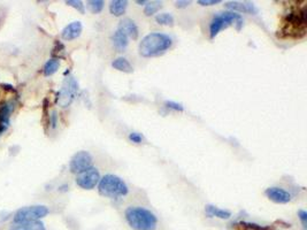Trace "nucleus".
<instances>
[{"label": "nucleus", "mask_w": 307, "mask_h": 230, "mask_svg": "<svg viewBox=\"0 0 307 230\" xmlns=\"http://www.w3.org/2000/svg\"><path fill=\"white\" fill-rule=\"evenodd\" d=\"M307 18L306 8L298 9V11L290 12L284 16L282 22V28L279 31L282 38H293L298 39L306 35Z\"/></svg>", "instance_id": "1"}, {"label": "nucleus", "mask_w": 307, "mask_h": 230, "mask_svg": "<svg viewBox=\"0 0 307 230\" xmlns=\"http://www.w3.org/2000/svg\"><path fill=\"white\" fill-rule=\"evenodd\" d=\"M171 44H173V41L168 35L161 34V32H151L142 39L138 51L144 58L158 57L169 50Z\"/></svg>", "instance_id": "2"}, {"label": "nucleus", "mask_w": 307, "mask_h": 230, "mask_svg": "<svg viewBox=\"0 0 307 230\" xmlns=\"http://www.w3.org/2000/svg\"><path fill=\"white\" fill-rule=\"evenodd\" d=\"M125 220L134 230H156L157 216L151 211L140 206H130L124 212Z\"/></svg>", "instance_id": "3"}, {"label": "nucleus", "mask_w": 307, "mask_h": 230, "mask_svg": "<svg viewBox=\"0 0 307 230\" xmlns=\"http://www.w3.org/2000/svg\"><path fill=\"white\" fill-rule=\"evenodd\" d=\"M98 191L106 198H118L128 195V185L120 177L113 174H107L101 177L98 183Z\"/></svg>", "instance_id": "4"}, {"label": "nucleus", "mask_w": 307, "mask_h": 230, "mask_svg": "<svg viewBox=\"0 0 307 230\" xmlns=\"http://www.w3.org/2000/svg\"><path fill=\"white\" fill-rule=\"evenodd\" d=\"M236 24L237 31H239L243 27L244 20L242 18V15L238 14V13L235 12H223L219 13L214 16L212 22L210 24V35L211 38L216 37L219 35V32L223 29H227L230 24Z\"/></svg>", "instance_id": "5"}, {"label": "nucleus", "mask_w": 307, "mask_h": 230, "mask_svg": "<svg viewBox=\"0 0 307 230\" xmlns=\"http://www.w3.org/2000/svg\"><path fill=\"white\" fill-rule=\"evenodd\" d=\"M78 91V83L72 76H67L62 83L61 90L58 92L57 103L61 107H68L75 99Z\"/></svg>", "instance_id": "6"}, {"label": "nucleus", "mask_w": 307, "mask_h": 230, "mask_svg": "<svg viewBox=\"0 0 307 230\" xmlns=\"http://www.w3.org/2000/svg\"><path fill=\"white\" fill-rule=\"evenodd\" d=\"M48 208L46 206H28L20 208L14 215V223L37 221V220L44 218L48 214Z\"/></svg>", "instance_id": "7"}, {"label": "nucleus", "mask_w": 307, "mask_h": 230, "mask_svg": "<svg viewBox=\"0 0 307 230\" xmlns=\"http://www.w3.org/2000/svg\"><path fill=\"white\" fill-rule=\"evenodd\" d=\"M100 179L101 177L100 174H99V170L97 168H94V167H91V168L87 169L85 172L77 174L76 183H77V185L82 189L92 190L98 185Z\"/></svg>", "instance_id": "8"}, {"label": "nucleus", "mask_w": 307, "mask_h": 230, "mask_svg": "<svg viewBox=\"0 0 307 230\" xmlns=\"http://www.w3.org/2000/svg\"><path fill=\"white\" fill-rule=\"evenodd\" d=\"M92 162H94V160H92L90 153L87 152V151H80V152H77L71 158L69 168H71V173L80 174L91 168Z\"/></svg>", "instance_id": "9"}, {"label": "nucleus", "mask_w": 307, "mask_h": 230, "mask_svg": "<svg viewBox=\"0 0 307 230\" xmlns=\"http://www.w3.org/2000/svg\"><path fill=\"white\" fill-rule=\"evenodd\" d=\"M265 195L267 198L276 204H286L291 200V193L282 188H277V186L266 189Z\"/></svg>", "instance_id": "10"}, {"label": "nucleus", "mask_w": 307, "mask_h": 230, "mask_svg": "<svg viewBox=\"0 0 307 230\" xmlns=\"http://www.w3.org/2000/svg\"><path fill=\"white\" fill-rule=\"evenodd\" d=\"M226 7L232 9V12L247 13V14H258L259 9L252 2H242V1H229L226 2Z\"/></svg>", "instance_id": "11"}, {"label": "nucleus", "mask_w": 307, "mask_h": 230, "mask_svg": "<svg viewBox=\"0 0 307 230\" xmlns=\"http://www.w3.org/2000/svg\"><path fill=\"white\" fill-rule=\"evenodd\" d=\"M118 30H121L122 32H124L128 37L133 38L134 41H136L140 36V30H138V27L136 25L133 20L129 18H125L123 20H121L120 23H118Z\"/></svg>", "instance_id": "12"}, {"label": "nucleus", "mask_w": 307, "mask_h": 230, "mask_svg": "<svg viewBox=\"0 0 307 230\" xmlns=\"http://www.w3.org/2000/svg\"><path fill=\"white\" fill-rule=\"evenodd\" d=\"M82 30H83V25L80 21H74L66 27L61 32L62 38L65 41H72V39H76L77 37H80L82 34Z\"/></svg>", "instance_id": "13"}, {"label": "nucleus", "mask_w": 307, "mask_h": 230, "mask_svg": "<svg viewBox=\"0 0 307 230\" xmlns=\"http://www.w3.org/2000/svg\"><path fill=\"white\" fill-rule=\"evenodd\" d=\"M112 42H113L114 47L117 48L118 52H123L127 48L128 44H129V37L122 32L121 30H118L114 32V35L112 36Z\"/></svg>", "instance_id": "14"}, {"label": "nucleus", "mask_w": 307, "mask_h": 230, "mask_svg": "<svg viewBox=\"0 0 307 230\" xmlns=\"http://www.w3.org/2000/svg\"><path fill=\"white\" fill-rule=\"evenodd\" d=\"M9 230H46V229L44 223L37 220V221L13 223Z\"/></svg>", "instance_id": "15"}, {"label": "nucleus", "mask_w": 307, "mask_h": 230, "mask_svg": "<svg viewBox=\"0 0 307 230\" xmlns=\"http://www.w3.org/2000/svg\"><path fill=\"white\" fill-rule=\"evenodd\" d=\"M205 212H206L207 215L210 216H215V218L227 220L232 216V213L227 209L219 208V207L214 206V205H206L205 206Z\"/></svg>", "instance_id": "16"}, {"label": "nucleus", "mask_w": 307, "mask_h": 230, "mask_svg": "<svg viewBox=\"0 0 307 230\" xmlns=\"http://www.w3.org/2000/svg\"><path fill=\"white\" fill-rule=\"evenodd\" d=\"M112 67L114 69H117L118 71H123V73L130 74L134 71L133 66L130 65V62L127 60L125 58H117L115 60L112 62Z\"/></svg>", "instance_id": "17"}, {"label": "nucleus", "mask_w": 307, "mask_h": 230, "mask_svg": "<svg viewBox=\"0 0 307 230\" xmlns=\"http://www.w3.org/2000/svg\"><path fill=\"white\" fill-rule=\"evenodd\" d=\"M128 7L127 0H114L110 5V12L114 16H122Z\"/></svg>", "instance_id": "18"}, {"label": "nucleus", "mask_w": 307, "mask_h": 230, "mask_svg": "<svg viewBox=\"0 0 307 230\" xmlns=\"http://www.w3.org/2000/svg\"><path fill=\"white\" fill-rule=\"evenodd\" d=\"M13 110H14V105L12 103H5L0 106V123L8 127L9 116H11Z\"/></svg>", "instance_id": "19"}, {"label": "nucleus", "mask_w": 307, "mask_h": 230, "mask_svg": "<svg viewBox=\"0 0 307 230\" xmlns=\"http://www.w3.org/2000/svg\"><path fill=\"white\" fill-rule=\"evenodd\" d=\"M59 67H60V61H59L58 58H52L46 62L44 65V68H43V73H44L45 76H51L54 73H57Z\"/></svg>", "instance_id": "20"}, {"label": "nucleus", "mask_w": 307, "mask_h": 230, "mask_svg": "<svg viewBox=\"0 0 307 230\" xmlns=\"http://www.w3.org/2000/svg\"><path fill=\"white\" fill-rule=\"evenodd\" d=\"M156 21L163 25H173L175 20L174 16L169 14V13H161V14H158L156 16Z\"/></svg>", "instance_id": "21"}, {"label": "nucleus", "mask_w": 307, "mask_h": 230, "mask_svg": "<svg viewBox=\"0 0 307 230\" xmlns=\"http://www.w3.org/2000/svg\"><path fill=\"white\" fill-rule=\"evenodd\" d=\"M160 8H161V1H152V2L147 1L146 5H145L144 13H145V15L151 16V15L156 14Z\"/></svg>", "instance_id": "22"}, {"label": "nucleus", "mask_w": 307, "mask_h": 230, "mask_svg": "<svg viewBox=\"0 0 307 230\" xmlns=\"http://www.w3.org/2000/svg\"><path fill=\"white\" fill-rule=\"evenodd\" d=\"M88 6L94 14H98V13H100L104 9L105 1H102V0H90L88 2Z\"/></svg>", "instance_id": "23"}, {"label": "nucleus", "mask_w": 307, "mask_h": 230, "mask_svg": "<svg viewBox=\"0 0 307 230\" xmlns=\"http://www.w3.org/2000/svg\"><path fill=\"white\" fill-rule=\"evenodd\" d=\"M66 4H67L68 6H71V7H74L75 9H77V11L80 12L81 14H84L85 13V8H84L83 2L80 1V0H67V1H66Z\"/></svg>", "instance_id": "24"}, {"label": "nucleus", "mask_w": 307, "mask_h": 230, "mask_svg": "<svg viewBox=\"0 0 307 230\" xmlns=\"http://www.w3.org/2000/svg\"><path fill=\"white\" fill-rule=\"evenodd\" d=\"M129 139H130V142H133L135 144H141L144 140V137L142 134L135 133L134 131V133L129 134Z\"/></svg>", "instance_id": "25"}, {"label": "nucleus", "mask_w": 307, "mask_h": 230, "mask_svg": "<svg viewBox=\"0 0 307 230\" xmlns=\"http://www.w3.org/2000/svg\"><path fill=\"white\" fill-rule=\"evenodd\" d=\"M165 105H166V107L169 108V110H174L176 112H183L184 111V107L182 106V105L178 104V103H175V101H166Z\"/></svg>", "instance_id": "26"}, {"label": "nucleus", "mask_w": 307, "mask_h": 230, "mask_svg": "<svg viewBox=\"0 0 307 230\" xmlns=\"http://www.w3.org/2000/svg\"><path fill=\"white\" fill-rule=\"evenodd\" d=\"M298 218L300 219V221H302V223H303L304 230H306V228H307V212L304 211V209H299Z\"/></svg>", "instance_id": "27"}, {"label": "nucleus", "mask_w": 307, "mask_h": 230, "mask_svg": "<svg viewBox=\"0 0 307 230\" xmlns=\"http://www.w3.org/2000/svg\"><path fill=\"white\" fill-rule=\"evenodd\" d=\"M49 124H51V127L53 128V129H55L58 126V113L57 111H53L51 113V115H49Z\"/></svg>", "instance_id": "28"}, {"label": "nucleus", "mask_w": 307, "mask_h": 230, "mask_svg": "<svg viewBox=\"0 0 307 230\" xmlns=\"http://www.w3.org/2000/svg\"><path fill=\"white\" fill-rule=\"evenodd\" d=\"M221 0H198V4L201 6H213L220 4Z\"/></svg>", "instance_id": "29"}, {"label": "nucleus", "mask_w": 307, "mask_h": 230, "mask_svg": "<svg viewBox=\"0 0 307 230\" xmlns=\"http://www.w3.org/2000/svg\"><path fill=\"white\" fill-rule=\"evenodd\" d=\"M62 51H65V46H64V44H61L60 42L55 43V47L53 48V55L60 53V52H62Z\"/></svg>", "instance_id": "30"}, {"label": "nucleus", "mask_w": 307, "mask_h": 230, "mask_svg": "<svg viewBox=\"0 0 307 230\" xmlns=\"http://www.w3.org/2000/svg\"><path fill=\"white\" fill-rule=\"evenodd\" d=\"M190 5V1H187V0H178L176 1V7L178 8H186Z\"/></svg>", "instance_id": "31"}, {"label": "nucleus", "mask_w": 307, "mask_h": 230, "mask_svg": "<svg viewBox=\"0 0 307 230\" xmlns=\"http://www.w3.org/2000/svg\"><path fill=\"white\" fill-rule=\"evenodd\" d=\"M2 87H4L5 89H7V90H11V91H13V92H15V91H16L15 89L12 87V85H8V84H2Z\"/></svg>", "instance_id": "32"}, {"label": "nucleus", "mask_w": 307, "mask_h": 230, "mask_svg": "<svg viewBox=\"0 0 307 230\" xmlns=\"http://www.w3.org/2000/svg\"><path fill=\"white\" fill-rule=\"evenodd\" d=\"M6 129H7V127H6V126H4V124H1V123H0V135H1L2 133H4V131H5Z\"/></svg>", "instance_id": "33"}, {"label": "nucleus", "mask_w": 307, "mask_h": 230, "mask_svg": "<svg viewBox=\"0 0 307 230\" xmlns=\"http://www.w3.org/2000/svg\"><path fill=\"white\" fill-rule=\"evenodd\" d=\"M137 4H140V5H143V4H146L147 1H145V0H137Z\"/></svg>", "instance_id": "34"}]
</instances>
